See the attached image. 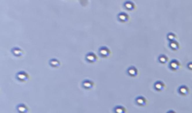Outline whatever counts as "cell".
I'll return each mask as SVG.
<instances>
[{
  "instance_id": "cell-5",
  "label": "cell",
  "mask_w": 192,
  "mask_h": 113,
  "mask_svg": "<svg viewBox=\"0 0 192 113\" xmlns=\"http://www.w3.org/2000/svg\"><path fill=\"white\" fill-rule=\"evenodd\" d=\"M135 103L138 106H141V107H143V106H146L147 103V99L144 97V96H142V95H140V96H138L136 98V99H135Z\"/></svg>"
},
{
  "instance_id": "cell-2",
  "label": "cell",
  "mask_w": 192,
  "mask_h": 113,
  "mask_svg": "<svg viewBox=\"0 0 192 113\" xmlns=\"http://www.w3.org/2000/svg\"><path fill=\"white\" fill-rule=\"evenodd\" d=\"M98 52H99V55L102 58H107L110 54V48L107 46H101L98 50Z\"/></svg>"
},
{
  "instance_id": "cell-12",
  "label": "cell",
  "mask_w": 192,
  "mask_h": 113,
  "mask_svg": "<svg viewBox=\"0 0 192 113\" xmlns=\"http://www.w3.org/2000/svg\"><path fill=\"white\" fill-rule=\"evenodd\" d=\"M178 91L181 95H187L188 93H189V88L186 86L182 85V86H179Z\"/></svg>"
},
{
  "instance_id": "cell-17",
  "label": "cell",
  "mask_w": 192,
  "mask_h": 113,
  "mask_svg": "<svg viewBox=\"0 0 192 113\" xmlns=\"http://www.w3.org/2000/svg\"><path fill=\"white\" fill-rule=\"evenodd\" d=\"M158 60H159V62L160 63L164 64V63H166L169 61V57L166 54H160V56H159V58H158Z\"/></svg>"
},
{
  "instance_id": "cell-15",
  "label": "cell",
  "mask_w": 192,
  "mask_h": 113,
  "mask_svg": "<svg viewBox=\"0 0 192 113\" xmlns=\"http://www.w3.org/2000/svg\"><path fill=\"white\" fill-rule=\"evenodd\" d=\"M49 65L51 67H53V68H58L61 65V62H60L59 59L53 58V59H51L49 60Z\"/></svg>"
},
{
  "instance_id": "cell-6",
  "label": "cell",
  "mask_w": 192,
  "mask_h": 113,
  "mask_svg": "<svg viewBox=\"0 0 192 113\" xmlns=\"http://www.w3.org/2000/svg\"><path fill=\"white\" fill-rule=\"evenodd\" d=\"M82 86L86 90H91L94 86V82L89 79H85L84 81H83Z\"/></svg>"
},
{
  "instance_id": "cell-3",
  "label": "cell",
  "mask_w": 192,
  "mask_h": 113,
  "mask_svg": "<svg viewBox=\"0 0 192 113\" xmlns=\"http://www.w3.org/2000/svg\"><path fill=\"white\" fill-rule=\"evenodd\" d=\"M85 59H86V60H87L88 63H95L96 60H97V55H96L94 52H88V53L86 54V56H85Z\"/></svg>"
},
{
  "instance_id": "cell-9",
  "label": "cell",
  "mask_w": 192,
  "mask_h": 113,
  "mask_svg": "<svg viewBox=\"0 0 192 113\" xmlns=\"http://www.w3.org/2000/svg\"><path fill=\"white\" fill-rule=\"evenodd\" d=\"M118 20L122 23L127 22L129 20V16L126 12H120L118 14Z\"/></svg>"
},
{
  "instance_id": "cell-1",
  "label": "cell",
  "mask_w": 192,
  "mask_h": 113,
  "mask_svg": "<svg viewBox=\"0 0 192 113\" xmlns=\"http://www.w3.org/2000/svg\"><path fill=\"white\" fill-rule=\"evenodd\" d=\"M16 78L20 81V82H26L27 80H29V78H30V76H29V74H28L27 72H25V71H20L17 73V75H16Z\"/></svg>"
},
{
  "instance_id": "cell-16",
  "label": "cell",
  "mask_w": 192,
  "mask_h": 113,
  "mask_svg": "<svg viewBox=\"0 0 192 113\" xmlns=\"http://www.w3.org/2000/svg\"><path fill=\"white\" fill-rule=\"evenodd\" d=\"M127 110L124 108V106L122 105H118V106H115L114 108V113H126Z\"/></svg>"
},
{
  "instance_id": "cell-13",
  "label": "cell",
  "mask_w": 192,
  "mask_h": 113,
  "mask_svg": "<svg viewBox=\"0 0 192 113\" xmlns=\"http://www.w3.org/2000/svg\"><path fill=\"white\" fill-rule=\"evenodd\" d=\"M124 7L128 11H133V10L135 9L136 6L134 4V3L132 2V1H126L124 3Z\"/></svg>"
},
{
  "instance_id": "cell-14",
  "label": "cell",
  "mask_w": 192,
  "mask_h": 113,
  "mask_svg": "<svg viewBox=\"0 0 192 113\" xmlns=\"http://www.w3.org/2000/svg\"><path fill=\"white\" fill-rule=\"evenodd\" d=\"M169 47L171 48V50H178L180 48V44H179L178 42H177L176 40H174V41L169 42Z\"/></svg>"
},
{
  "instance_id": "cell-18",
  "label": "cell",
  "mask_w": 192,
  "mask_h": 113,
  "mask_svg": "<svg viewBox=\"0 0 192 113\" xmlns=\"http://www.w3.org/2000/svg\"><path fill=\"white\" fill-rule=\"evenodd\" d=\"M176 37H177L176 34H175L174 33H172V32H171V33H169L167 34V39L169 42L176 40Z\"/></svg>"
},
{
  "instance_id": "cell-11",
  "label": "cell",
  "mask_w": 192,
  "mask_h": 113,
  "mask_svg": "<svg viewBox=\"0 0 192 113\" xmlns=\"http://www.w3.org/2000/svg\"><path fill=\"white\" fill-rule=\"evenodd\" d=\"M165 87V84L162 81H157L154 84V88L156 91H162Z\"/></svg>"
},
{
  "instance_id": "cell-7",
  "label": "cell",
  "mask_w": 192,
  "mask_h": 113,
  "mask_svg": "<svg viewBox=\"0 0 192 113\" xmlns=\"http://www.w3.org/2000/svg\"><path fill=\"white\" fill-rule=\"evenodd\" d=\"M127 73H128V76L132 77H137V74H138V70L137 68L135 67V66H131L128 68L127 70Z\"/></svg>"
},
{
  "instance_id": "cell-19",
  "label": "cell",
  "mask_w": 192,
  "mask_h": 113,
  "mask_svg": "<svg viewBox=\"0 0 192 113\" xmlns=\"http://www.w3.org/2000/svg\"><path fill=\"white\" fill-rule=\"evenodd\" d=\"M187 67H188V68H189V69H191H191H192V63H191V62L188 63Z\"/></svg>"
},
{
  "instance_id": "cell-8",
  "label": "cell",
  "mask_w": 192,
  "mask_h": 113,
  "mask_svg": "<svg viewBox=\"0 0 192 113\" xmlns=\"http://www.w3.org/2000/svg\"><path fill=\"white\" fill-rule=\"evenodd\" d=\"M11 52L12 53L14 56L16 57H21L23 54V50L21 48H20L18 46H15L13 48H12Z\"/></svg>"
},
{
  "instance_id": "cell-20",
  "label": "cell",
  "mask_w": 192,
  "mask_h": 113,
  "mask_svg": "<svg viewBox=\"0 0 192 113\" xmlns=\"http://www.w3.org/2000/svg\"><path fill=\"white\" fill-rule=\"evenodd\" d=\"M167 113H177V112H176L174 110H169V112H168Z\"/></svg>"
},
{
  "instance_id": "cell-10",
  "label": "cell",
  "mask_w": 192,
  "mask_h": 113,
  "mask_svg": "<svg viewBox=\"0 0 192 113\" xmlns=\"http://www.w3.org/2000/svg\"><path fill=\"white\" fill-rule=\"evenodd\" d=\"M17 110L19 113H27L29 112V108L25 103H20L17 106Z\"/></svg>"
},
{
  "instance_id": "cell-4",
  "label": "cell",
  "mask_w": 192,
  "mask_h": 113,
  "mask_svg": "<svg viewBox=\"0 0 192 113\" xmlns=\"http://www.w3.org/2000/svg\"><path fill=\"white\" fill-rule=\"evenodd\" d=\"M181 66V63L179 62L178 59H172L169 63V68L172 71H177L178 70L179 68Z\"/></svg>"
}]
</instances>
